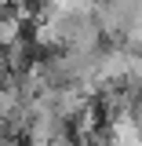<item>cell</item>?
I'll return each instance as SVG.
<instances>
[{
    "mask_svg": "<svg viewBox=\"0 0 142 146\" xmlns=\"http://www.w3.org/2000/svg\"><path fill=\"white\" fill-rule=\"evenodd\" d=\"M40 44H36L33 36H15L11 44H7V62H11V73L15 77H26V73H33V66L40 62Z\"/></svg>",
    "mask_w": 142,
    "mask_h": 146,
    "instance_id": "cell-1",
    "label": "cell"
},
{
    "mask_svg": "<svg viewBox=\"0 0 142 146\" xmlns=\"http://www.w3.org/2000/svg\"><path fill=\"white\" fill-rule=\"evenodd\" d=\"M7 77H11V62H7V48H0V88L7 84Z\"/></svg>",
    "mask_w": 142,
    "mask_h": 146,
    "instance_id": "cell-2",
    "label": "cell"
},
{
    "mask_svg": "<svg viewBox=\"0 0 142 146\" xmlns=\"http://www.w3.org/2000/svg\"><path fill=\"white\" fill-rule=\"evenodd\" d=\"M0 131H4V117H0Z\"/></svg>",
    "mask_w": 142,
    "mask_h": 146,
    "instance_id": "cell-3",
    "label": "cell"
}]
</instances>
